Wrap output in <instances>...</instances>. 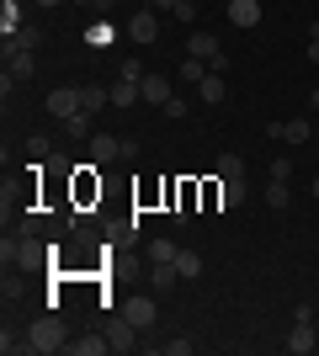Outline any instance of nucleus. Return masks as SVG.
Listing matches in <instances>:
<instances>
[{"instance_id": "nucleus-1", "label": "nucleus", "mask_w": 319, "mask_h": 356, "mask_svg": "<svg viewBox=\"0 0 319 356\" xmlns=\"http://www.w3.org/2000/svg\"><path fill=\"white\" fill-rule=\"evenodd\" d=\"M27 341H32V351H38V356H54V351L69 346V330L59 325V314H48V319H38V325L27 330Z\"/></svg>"}, {"instance_id": "nucleus-2", "label": "nucleus", "mask_w": 319, "mask_h": 356, "mask_svg": "<svg viewBox=\"0 0 319 356\" xmlns=\"http://www.w3.org/2000/svg\"><path fill=\"white\" fill-rule=\"evenodd\" d=\"M0 255H6V271H32V266H43V245H38V239L32 234H22V239H11L6 234V245H0Z\"/></svg>"}, {"instance_id": "nucleus-3", "label": "nucleus", "mask_w": 319, "mask_h": 356, "mask_svg": "<svg viewBox=\"0 0 319 356\" xmlns=\"http://www.w3.org/2000/svg\"><path fill=\"white\" fill-rule=\"evenodd\" d=\"M106 341H112V351H138V325L117 309L112 319H106Z\"/></svg>"}, {"instance_id": "nucleus-4", "label": "nucleus", "mask_w": 319, "mask_h": 356, "mask_svg": "<svg viewBox=\"0 0 319 356\" xmlns=\"http://www.w3.org/2000/svg\"><path fill=\"white\" fill-rule=\"evenodd\" d=\"M128 38H133L138 48H149L154 38H160V11H149V6H138V11L128 16Z\"/></svg>"}, {"instance_id": "nucleus-5", "label": "nucleus", "mask_w": 319, "mask_h": 356, "mask_svg": "<svg viewBox=\"0 0 319 356\" xmlns=\"http://www.w3.org/2000/svg\"><path fill=\"white\" fill-rule=\"evenodd\" d=\"M48 112H54L59 122L80 118V112H85V106H80V86H54L48 90Z\"/></svg>"}, {"instance_id": "nucleus-6", "label": "nucleus", "mask_w": 319, "mask_h": 356, "mask_svg": "<svg viewBox=\"0 0 319 356\" xmlns=\"http://www.w3.org/2000/svg\"><path fill=\"white\" fill-rule=\"evenodd\" d=\"M91 160H96V165L122 160V138H117V134H101V128H96V134H91Z\"/></svg>"}, {"instance_id": "nucleus-7", "label": "nucleus", "mask_w": 319, "mask_h": 356, "mask_svg": "<svg viewBox=\"0 0 319 356\" xmlns=\"http://www.w3.org/2000/svg\"><path fill=\"white\" fill-rule=\"evenodd\" d=\"M122 314H128L138 330H149L154 319H160V303H154V298H128V303H122Z\"/></svg>"}, {"instance_id": "nucleus-8", "label": "nucleus", "mask_w": 319, "mask_h": 356, "mask_svg": "<svg viewBox=\"0 0 319 356\" xmlns=\"http://www.w3.org/2000/svg\"><path fill=\"white\" fill-rule=\"evenodd\" d=\"M266 134L282 138V144H309V134H314V128H309V118H293V122H272Z\"/></svg>"}, {"instance_id": "nucleus-9", "label": "nucleus", "mask_w": 319, "mask_h": 356, "mask_svg": "<svg viewBox=\"0 0 319 356\" xmlns=\"http://www.w3.org/2000/svg\"><path fill=\"white\" fill-rule=\"evenodd\" d=\"M138 90H144V102H149V106H165L170 96H176L165 74H144V80H138Z\"/></svg>"}, {"instance_id": "nucleus-10", "label": "nucleus", "mask_w": 319, "mask_h": 356, "mask_svg": "<svg viewBox=\"0 0 319 356\" xmlns=\"http://www.w3.org/2000/svg\"><path fill=\"white\" fill-rule=\"evenodd\" d=\"M6 74H11V80H32V74H38V54H27V48L6 54Z\"/></svg>"}, {"instance_id": "nucleus-11", "label": "nucleus", "mask_w": 319, "mask_h": 356, "mask_svg": "<svg viewBox=\"0 0 319 356\" xmlns=\"http://www.w3.org/2000/svg\"><path fill=\"white\" fill-rule=\"evenodd\" d=\"M224 11H229L234 27H256V22H261V0H229Z\"/></svg>"}, {"instance_id": "nucleus-12", "label": "nucleus", "mask_w": 319, "mask_h": 356, "mask_svg": "<svg viewBox=\"0 0 319 356\" xmlns=\"http://www.w3.org/2000/svg\"><path fill=\"white\" fill-rule=\"evenodd\" d=\"M64 351H75V356H106V351H112V341H106V330H101V335L91 330V335H80V341H69Z\"/></svg>"}, {"instance_id": "nucleus-13", "label": "nucleus", "mask_w": 319, "mask_h": 356, "mask_svg": "<svg viewBox=\"0 0 319 356\" xmlns=\"http://www.w3.org/2000/svg\"><path fill=\"white\" fill-rule=\"evenodd\" d=\"M176 277H181V266H176V261H149V282H154V293H170V287H176Z\"/></svg>"}, {"instance_id": "nucleus-14", "label": "nucleus", "mask_w": 319, "mask_h": 356, "mask_svg": "<svg viewBox=\"0 0 319 356\" xmlns=\"http://www.w3.org/2000/svg\"><path fill=\"white\" fill-rule=\"evenodd\" d=\"M282 346H288L293 356H309V351L319 346V341H314V325H293V330H288V341H282Z\"/></svg>"}, {"instance_id": "nucleus-15", "label": "nucleus", "mask_w": 319, "mask_h": 356, "mask_svg": "<svg viewBox=\"0 0 319 356\" xmlns=\"http://www.w3.org/2000/svg\"><path fill=\"white\" fill-rule=\"evenodd\" d=\"M38 43H43V32L22 22V27H16L11 38H6V54H16V48H27V54H38Z\"/></svg>"}, {"instance_id": "nucleus-16", "label": "nucleus", "mask_w": 319, "mask_h": 356, "mask_svg": "<svg viewBox=\"0 0 319 356\" xmlns=\"http://www.w3.org/2000/svg\"><path fill=\"white\" fill-rule=\"evenodd\" d=\"M80 106L96 118L101 106H112V86H80Z\"/></svg>"}, {"instance_id": "nucleus-17", "label": "nucleus", "mask_w": 319, "mask_h": 356, "mask_svg": "<svg viewBox=\"0 0 319 356\" xmlns=\"http://www.w3.org/2000/svg\"><path fill=\"white\" fill-rule=\"evenodd\" d=\"M208 74H213L208 59H197V54H186V59H181V86H202Z\"/></svg>"}, {"instance_id": "nucleus-18", "label": "nucleus", "mask_w": 319, "mask_h": 356, "mask_svg": "<svg viewBox=\"0 0 319 356\" xmlns=\"http://www.w3.org/2000/svg\"><path fill=\"white\" fill-rule=\"evenodd\" d=\"M186 54H197V59H218L224 48H218V38H213V32H192V38H186Z\"/></svg>"}, {"instance_id": "nucleus-19", "label": "nucleus", "mask_w": 319, "mask_h": 356, "mask_svg": "<svg viewBox=\"0 0 319 356\" xmlns=\"http://www.w3.org/2000/svg\"><path fill=\"white\" fill-rule=\"evenodd\" d=\"M218 202H224V208H240L245 202V176H218Z\"/></svg>"}, {"instance_id": "nucleus-20", "label": "nucleus", "mask_w": 319, "mask_h": 356, "mask_svg": "<svg viewBox=\"0 0 319 356\" xmlns=\"http://www.w3.org/2000/svg\"><path fill=\"white\" fill-rule=\"evenodd\" d=\"M138 96H144V90H138V80H117V86H112V106H122V112H128V106H138Z\"/></svg>"}, {"instance_id": "nucleus-21", "label": "nucleus", "mask_w": 319, "mask_h": 356, "mask_svg": "<svg viewBox=\"0 0 319 356\" xmlns=\"http://www.w3.org/2000/svg\"><path fill=\"white\" fill-rule=\"evenodd\" d=\"M288 202H293L288 181H266V208H272V213H288Z\"/></svg>"}, {"instance_id": "nucleus-22", "label": "nucleus", "mask_w": 319, "mask_h": 356, "mask_svg": "<svg viewBox=\"0 0 319 356\" xmlns=\"http://www.w3.org/2000/svg\"><path fill=\"white\" fill-rule=\"evenodd\" d=\"M197 96H202V102H208V106H218V102H224V96H229L224 74H208V80H202V86H197Z\"/></svg>"}, {"instance_id": "nucleus-23", "label": "nucleus", "mask_w": 319, "mask_h": 356, "mask_svg": "<svg viewBox=\"0 0 319 356\" xmlns=\"http://www.w3.org/2000/svg\"><path fill=\"white\" fill-rule=\"evenodd\" d=\"M16 27H22V0H6V6H0V32L11 38Z\"/></svg>"}, {"instance_id": "nucleus-24", "label": "nucleus", "mask_w": 319, "mask_h": 356, "mask_svg": "<svg viewBox=\"0 0 319 356\" xmlns=\"http://www.w3.org/2000/svg\"><path fill=\"white\" fill-rule=\"evenodd\" d=\"M176 266H181V282H192V277H202V255L197 250H181V255H176Z\"/></svg>"}, {"instance_id": "nucleus-25", "label": "nucleus", "mask_w": 319, "mask_h": 356, "mask_svg": "<svg viewBox=\"0 0 319 356\" xmlns=\"http://www.w3.org/2000/svg\"><path fill=\"white\" fill-rule=\"evenodd\" d=\"M266 181H293V160H288V154L266 165Z\"/></svg>"}, {"instance_id": "nucleus-26", "label": "nucleus", "mask_w": 319, "mask_h": 356, "mask_svg": "<svg viewBox=\"0 0 319 356\" xmlns=\"http://www.w3.org/2000/svg\"><path fill=\"white\" fill-rule=\"evenodd\" d=\"M176 255H181V250H176L170 239H154V245H149V261H176Z\"/></svg>"}, {"instance_id": "nucleus-27", "label": "nucleus", "mask_w": 319, "mask_h": 356, "mask_svg": "<svg viewBox=\"0 0 319 356\" xmlns=\"http://www.w3.org/2000/svg\"><path fill=\"white\" fill-rule=\"evenodd\" d=\"M218 176H245V160H240V154H224V160H218Z\"/></svg>"}, {"instance_id": "nucleus-28", "label": "nucleus", "mask_w": 319, "mask_h": 356, "mask_svg": "<svg viewBox=\"0 0 319 356\" xmlns=\"http://www.w3.org/2000/svg\"><path fill=\"white\" fill-rule=\"evenodd\" d=\"M170 16H176V22H197V0H181V6H176Z\"/></svg>"}, {"instance_id": "nucleus-29", "label": "nucleus", "mask_w": 319, "mask_h": 356, "mask_svg": "<svg viewBox=\"0 0 319 356\" xmlns=\"http://www.w3.org/2000/svg\"><path fill=\"white\" fill-rule=\"evenodd\" d=\"M192 346H197V341H186V335H181V341H165V356H192Z\"/></svg>"}, {"instance_id": "nucleus-30", "label": "nucleus", "mask_w": 319, "mask_h": 356, "mask_svg": "<svg viewBox=\"0 0 319 356\" xmlns=\"http://www.w3.org/2000/svg\"><path fill=\"white\" fill-rule=\"evenodd\" d=\"M160 112H165V118H186V102H181V96H170V102L160 106Z\"/></svg>"}, {"instance_id": "nucleus-31", "label": "nucleus", "mask_w": 319, "mask_h": 356, "mask_svg": "<svg viewBox=\"0 0 319 356\" xmlns=\"http://www.w3.org/2000/svg\"><path fill=\"white\" fill-rule=\"evenodd\" d=\"M181 0H149V11H176Z\"/></svg>"}, {"instance_id": "nucleus-32", "label": "nucleus", "mask_w": 319, "mask_h": 356, "mask_svg": "<svg viewBox=\"0 0 319 356\" xmlns=\"http://www.w3.org/2000/svg\"><path fill=\"white\" fill-rule=\"evenodd\" d=\"M309 64H319V38H309Z\"/></svg>"}, {"instance_id": "nucleus-33", "label": "nucleus", "mask_w": 319, "mask_h": 356, "mask_svg": "<svg viewBox=\"0 0 319 356\" xmlns=\"http://www.w3.org/2000/svg\"><path fill=\"white\" fill-rule=\"evenodd\" d=\"M43 6H64V0H43Z\"/></svg>"}, {"instance_id": "nucleus-34", "label": "nucleus", "mask_w": 319, "mask_h": 356, "mask_svg": "<svg viewBox=\"0 0 319 356\" xmlns=\"http://www.w3.org/2000/svg\"><path fill=\"white\" fill-rule=\"evenodd\" d=\"M309 192H314V197H319V181H314V186H309Z\"/></svg>"}, {"instance_id": "nucleus-35", "label": "nucleus", "mask_w": 319, "mask_h": 356, "mask_svg": "<svg viewBox=\"0 0 319 356\" xmlns=\"http://www.w3.org/2000/svg\"><path fill=\"white\" fill-rule=\"evenodd\" d=\"M309 38H319V22H314V32H309Z\"/></svg>"}, {"instance_id": "nucleus-36", "label": "nucleus", "mask_w": 319, "mask_h": 356, "mask_svg": "<svg viewBox=\"0 0 319 356\" xmlns=\"http://www.w3.org/2000/svg\"><path fill=\"white\" fill-rule=\"evenodd\" d=\"M218 6H229V0H218Z\"/></svg>"}, {"instance_id": "nucleus-37", "label": "nucleus", "mask_w": 319, "mask_h": 356, "mask_svg": "<svg viewBox=\"0 0 319 356\" xmlns=\"http://www.w3.org/2000/svg\"><path fill=\"white\" fill-rule=\"evenodd\" d=\"M314 102H319V90H314Z\"/></svg>"}]
</instances>
